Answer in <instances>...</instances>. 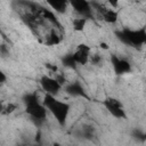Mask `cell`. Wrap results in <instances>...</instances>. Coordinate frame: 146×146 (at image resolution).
Masks as SVG:
<instances>
[{"instance_id": "cell-1", "label": "cell", "mask_w": 146, "mask_h": 146, "mask_svg": "<svg viewBox=\"0 0 146 146\" xmlns=\"http://www.w3.org/2000/svg\"><path fill=\"white\" fill-rule=\"evenodd\" d=\"M43 104L47 107V110L52 114V116L56 119L58 124L64 125L66 123V120L70 114V105L65 102H62L56 98V96L46 94L43 97Z\"/></svg>"}, {"instance_id": "cell-2", "label": "cell", "mask_w": 146, "mask_h": 146, "mask_svg": "<svg viewBox=\"0 0 146 146\" xmlns=\"http://www.w3.org/2000/svg\"><path fill=\"white\" fill-rule=\"evenodd\" d=\"M23 103L25 105V112L36 121H42L47 116V107L43 102L39 100L36 92H27L23 97Z\"/></svg>"}, {"instance_id": "cell-3", "label": "cell", "mask_w": 146, "mask_h": 146, "mask_svg": "<svg viewBox=\"0 0 146 146\" xmlns=\"http://www.w3.org/2000/svg\"><path fill=\"white\" fill-rule=\"evenodd\" d=\"M120 41L132 47H141L146 44V29H123L116 32Z\"/></svg>"}, {"instance_id": "cell-4", "label": "cell", "mask_w": 146, "mask_h": 146, "mask_svg": "<svg viewBox=\"0 0 146 146\" xmlns=\"http://www.w3.org/2000/svg\"><path fill=\"white\" fill-rule=\"evenodd\" d=\"M40 86L46 94L56 96L62 89V83L56 79L48 75H42L40 79Z\"/></svg>"}, {"instance_id": "cell-5", "label": "cell", "mask_w": 146, "mask_h": 146, "mask_svg": "<svg viewBox=\"0 0 146 146\" xmlns=\"http://www.w3.org/2000/svg\"><path fill=\"white\" fill-rule=\"evenodd\" d=\"M103 105L110 112V114L113 115L114 117H116V119H124L125 117V112L123 110V106H122L121 102H119L116 98L107 97L103 102Z\"/></svg>"}, {"instance_id": "cell-6", "label": "cell", "mask_w": 146, "mask_h": 146, "mask_svg": "<svg viewBox=\"0 0 146 146\" xmlns=\"http://www.w3.org/2000/svg\"><path fill=\"white\" fill-rule=\"evenodd\" d=\"M71 7L74 9L76 14L82 17L91 18L92 17V6L88 0H68Z\"/></svg>"}, {"instance_id": "cell-7", "label": "cell", "mask_w": 146, "mask_h": 146, "mask_svg": "<svg viewBox=\"0 0 146 146\" xmlns=\"http://www.w3.org/2000/svg\"><path fill=\"white\" fill-rule=\"evenodd\" d=\"M111 64H112V67H113L115 74H117V75L128 74L132 70V66H131L129 60H127V59H124L122 57H119L116 55H112Z\"/></svg>"}, {"instance_id": "cell-8", "label": "cell", "mask_w": 146, "mask_h": 146, "mask_svg": "<svg viewBox=\"0 0 146 146\" xmlns=\"http://www.w3.org/2000/svg\"><path fill=\"white\" fill-rule=\"evenodd\" d=\"M91 6H92L94 9H96L100 14V16H102L104 22H106L108 24L116 23V21L119 18V14L114 8L108 9V8H105L104 6H100L99 3H96V2H91Z\"/></svg>"}, {"instance_id": "cell-9", "label": "cell", "mask_w": 146, "mask_h": 146, "mask_svg": "<svg viewBox=\"0 0 146 146\" xmlns=\"http://www.w3.org/2000/svg\"><path fill=\"white\" fill-rule=\"evenodd\" d=\"M73 56L78 65H86L90 59V47L86 43H80L73 52Z\"/></svg>"}, {"instance_id": "cell-10", "label": "cell", "mask_w": 146, "mask_h": 146, "mask_svg": "<svg viewBox=\"0 0 146 146\" xmlns=\"http://www.w3.org/2000/svg\"><path fill=\"white\" fill-rule=\"evenodd\" d=\"M65 91L73 96V97H83V98H87V94H86V90L83 88V86L79 82V81H74V82H71L68 83L66 87H65Z\"/></svg>"}, {"instance_id": "cell-11", "label": "cell", "mask_w": 146, "mask_h": 146, "mask_svg": "<svg viewBox=\"0 0 146 146\" xmlns=\"http://www.w3.org/2000/svg\"><path fill=\"white\" fill-rule=\"evenodd\" d=\"M46 2L55 13H58V14L65 13L67 9V6L70 5L68 0H46Z\"/></svg>"}, {"instance_id": "cell-12", "label": "cell", "mask_w": 146, "mask_h": 146, "mask_svg": "<svg viewBox=\"0 0 146 146\" xmlns=\"http://www.w3.org/2000/svg\"><path fill=\"white\" fill-rule=\"evenodd\" d=\"M60 34L56 31V30H51L49 33L46 34V38H44V43L47 46H56L60 42Z\"/></svg>"}, {"instance_id": "cell-13", "label": "cell", "mask_w": 146, "mask_h": 146, "mask_svg": "<svg viewBox=\"0 0 146 146\" xmlns=\"http://www.w3.org/2000/svg\"><path fill=\"white\" fill-rule=\"evenodd\" d=\"M87 21H88V18L82 17V16H79V17H76V18H73V21H72L73 30L76 31V32H81V31H83L84 27H86Z\"/></svg>"}, {"instance_id": "cell-14", "label": "cell", "mask_w": 146, "mask_h": 146, "mask_svg": "<svg viewBox=\"0 0 146 146\" xmlns=\"http://www.w3.org/2000/svg\"><path fill=\"white\" fill-rule=\"evenodd\" d=\"M62 63H63L64 66L70 67V68H75L76 65H78L76 62H75V59H74L73 54H67V55H65V56L63 57V59H62Z\"/></svg>"}, {"instance_id": "cell-15", "label": "cell", "mask_w": 146, "mask_h": 146, "mask_svg": "<svg viewBox=\"0 0 146 146\" xmlns=\"http://www.w3.org/2000/svg\"><path fill=\"white\" fill-rule=\"evenodd\" d=\"M89 62H91L94 65H99L102 63V57L98 55V54H95V55H90V59Z\"/></svg>"}, {"instance_id": "cell-16", "label": "cell", "mask_w": 146, "mask_h": 146, "mask_svg": "<svg viewBox=\"0 0 146 146\" xmlns=\"http://www.w3.org/2000/svg\"><path fill=\"white\" fill-rule=\"evenodd\" d=\"M15 110H16V105L9 104V105L6 107V113H11V112H14Z\"/></svg>"}, {"instance_id": "cell-17", "label": "cell", "mask_w": 146, "mask_h": 146, "mask_svg": "<svg viewBox=\"0 0 146 146\" xmlns=\"http://www.w3.org/2000/svg\"><path fill=\"white\" fill-rule=\"evenodd\" d=\"M107 2H108L110 6H111L112 8H114V9L119 6V0H107Z\"/></svg>"}, {"instance_id": "cell-18", "label": "cell", "mask_w": 146, "mask_h": 146, "mask_svg": "<svg viewBox=\"0 0 146 146\" xmlns=\"http://www.w3.org/2000/svg\"><path fill=\"white\" fill-rule=\"evenodd\" d=\"M47 67H48V68H50V70H51L52 72H56V71H57V67H56V66H54V65L47 64Z\"/></svg>"}, {"instance_id": "cell-19", "label": "cell", "mask_w": 146, "mask_h": 146, "mask_svg": "<svg viewBox=\"0 0 146 146\" xmlns=\"http://www.w3.org/2000/svg\"><path fill=\"white\" fill-rule=\"evenodd\" d=\"M0 76H1V83H5V81H6V75H5V73L1 72V73H0Z\"/></svg>"}, {"instance_id": "cell-20", "label": "cell", "mask_w": 146, "mask_h": 146, "mask_svg": "<svg viewBox=\"0 0 146 146\" xmlns=\"http://www.w3.org/2000/svg\"><path fill=\"white\" fill-rule=\"evenodd\" d=\"M100 47H102L103 49H107V48H108V47H107V44H106V43H104V42H102V43H100Z\"/></svg>"}]
</instances>
